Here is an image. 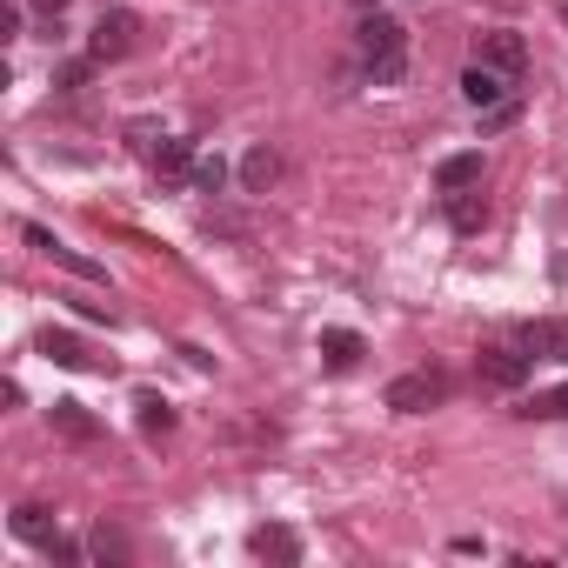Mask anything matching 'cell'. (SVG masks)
<instances>
[{"label":"cell","instance_id":"6da1fadb","mask_svg":"<svg viewBox=\"0 0 568 568\" xmlns=\"http://www.w3.org/2000/svg\"><path fill=\"white\" fill-rule=\"evenodd\" d=\"M355 48H362V68H368V81L375 88H402L408 81V28L395 21V14H362V28H355Z\"/></svg>","mask_w":568,"mask_h":568},{"label":"cell","instance_id":"7a4b0ae2","mask_svg":"<svg viewBox=\"0 0 568 568\" xmlns=\"http://www.w3.org/2000/svg\"><path fill=\"white\" fill-rule=\"evenodd\" d=\"M442 395H448V375H435V368H415V375H395L382 402H388L395 415H428V408H442Z\"/></svg>","mask_w":568,"mask_h":568},{"label":"cell","instance_id":"3957f363","mask_svg":"<svg viewBox=\"0 0 568 568\" xmlns=\"http://www.w3.org/2000/svg\"><path fill=\"white\" fill-rule=\"evenodd\" d=\"M475 368H481V382H488V388H508V395H515V388L535 375V355H528L521 342H515V348H481V355H475Z\"/></svg>","mask_w":568,"mask_h":568},{"label":"cell","instance_id":"277c9868","mask_svg":"<svg viewBox=\"0 0 568 568\" xmlns=\"http://www.w3.org/2000/svg\"><path fill=\"white\" fill-rule=\"evenodd\" d=\"M128 48H134V14L128 8H108L94 21V34H88V61H121Z\"/></svg>","mask_w":568,"mask_h":568},{"label":"cell","instance_id":"5b68a950","mask_svg":"<svg viewBox=\"0 0 568 568\" xmlns=\"http://www.w3.org/2000/svg\"><path fill=\"white\" fill-rule=\"evenodd\" d=\"M508 94H515V74L481 68V61H468V68H462V101H468V108H481V114H488V108H501Z\"/></svg>","mask_w":568,"mask_h":568},{"label":"cell","instance_id":"8992f818","mask_svg":"<svg viewBox=\"0 0 568 568\" xmlns=\"http://www.w3.org/2000/svg\"><path fill=\"white\" fill-rule=\"evenodd\" d=\"M535 362H561L568 368V315H541V322H521V335H515Z\"/></svg>","mask_w":568,"mask_h":568},{"label":"cell","instance_id":"52a82bcc","mask_svg":"<svg viewBox=\"0 0 568 568\" xmlns=\"http://www.w3.org/2000/svg\"><path fill=\"white\" fill-rule=\"evenodd\" d=\"M475 61H481V68H501V74L521 81V68H528V41L508 34V28H501V34H481V41H475Z\"/></svg>","mask_w":568,"mask_h":568},{"label":"cell","instance_id":"ba28073f","mask_svg":"<svg viewBox=\"0 0 568 568\" xmlns=\"http://www.w3.org/2000/svg\"><path fill=\"white\" fill-rule=\"evenodd\" d=\"M34 355H41V362H54V368H101V362L88 355V342H81V335H68V328H41V335H34Z\"/></svg>","mask_w":568,"mask_h":568},{"label":"cell","instance_id":"9c48e42d","mask_svg":"<svg viewBox=\"0 0 568 568\" xmlns=\"http://www.w3.org/2000/svg\"><path fill=\"white\" fill-rule=\"evenodd\" d=\"M194 141H168L161 134V148H154V174H161V187H181V181H194Z\"/></svg>","mask_w":568,"mask_h":568},{"label":"cell","instance_id":"30bf717a","mask_svg":"<svg viewBox=\"0 0 568 568\" xmlns=\"http://www.w3.org/2000/svg\"><path fill=\"white\" fill-rule=\"evenodd\" d=\"M362 355H368V342H362L355 328H322V362H328L335 375H348V368H362Z\"/></svg>","mask_w":568,"mask_h":568},{"label":"cell","instance_id":"8fae6325","mask_svg":"<svg viewBox=\"0 0 568 568\" xmlns=\"http://www.w3.org/2000/svg\"><path fill=\"white\" fill-rule=\"evenodd\" d=\"M247 555L288 561V568H295V561H302V535H295V528H254V535H247Z\"/></svg>","mask_w":568,"mask_h":568},{"label":"cell","instance_id":"7c38bea8","mask_svg":"<svg viewBox=\"0 0 568 568\" xmlns=\"http://www.w3.org/2000/svg\"><path fill=\"white\" fill-rule=\"evenodd\" d=\"M48 422H54V435H68V442H101V422L88 415V402H54Z\"/></svg>","mask_w":568,"mask_h":568},{"label":"cell","instance_id":"4fadbf2b","mask_svg":"<svg viewBox=\"0 0 568 568\" xmlns=\"http://www.w3.org/2000/svg\"><path fill=\"white\" fill-rule=\"evenodd\" d=\"M274 181H281V154H274V148H247V154H241V187H247V194H267Z\"/></svg>","mask_w":568,"mask_h":568},{"label":"cell","instance_id":"5bb4252c","mask_svg":"<svg viewBox=\"0 0 568 568\" xmlns=\"http://www.w3.org/2000/svg\"><path fill=\"white\" fill-rule=\"evenodd\" d=\"M448 227H455V234H481V227H488V201H481V187L448 194Z\"/></svg>","mask_w":568,"mask_h":568},{"label":"cell","instance_id":"9a60e30c","mask_svg":"<svg viewBox=\"0 0 568 568\" xmlns=\"http://www.w3.org/2000/svg\"><path fill=\"white\" fill-rule=\"evenodd\" d=\"M435 187L442 194H462V187H481V154H448L435 168Z\"/></svg>","mask_w":568,"mask_h":568},{"label":"cell","instance_id":"2e32d148","mask_svg":"<svg viewBox=\"0 0 568 568\" xmlns=\"http://www.w3.org/2000/svg\"><path fill=\"white\" fill-rule=\"evenodd\" d=\"M8 528H14L21 541H34V548H48V541H54V508H41V501H21Z\"/></svg>","mask_w":568,"mask_h":568},{"label":"cell","instance_id":"e0dca14e","mask_svg":"<svg viewBox=\"0 0 568 568\" xmlns=\"http://www.w3.org/2000/svg\"><path fill=\"white\" fill-rule=\"evenodd\" d=\"M134 422H141V435H168V428H174V402L154 395V388H141V395H134Z\"/></svg>","mask_w":568,"mask_h":568},{"label":"cell","instance_id":"ac0fdd59","mask_svg":"<svg viewBox=\"0 0 568 568\" xmlns=\"http://www.w3.org/2000/svg\"><path fill=\"white\" fill-rule=\"evenodd\" d=\"M521 415H528V422H568V388H541V395H528Z\"/></svg>","mask_w":568,"mask_h":568},{"label":"cell","instance_id":"d6986e66","mask_svg":"<svg viewBox=\"0 0 568 568\" xmlns=\"http://www.w3.org/2000/svg\"><path fill=\"white\" fill-rule=\"evenodd\" d=\"M48 261H54V267H68V274H81V281H108V267H101V261H88V254H74V247H61V241L48 247Z\"/></svg>","mask_w":568,"mask_h":568},{"label":"cell","instance_id":"ffe728a7","mask_svg":"<svg viewBox=\"0 0 568 568\" xmlns=\"http://www.w3.org/2000/svg\"><path fill=\"white\" fill-rule=\"evenodd\" d=\"M88 555H94V561H128V535H121V528H108V521H101V528H94V535H88Z\"/></svg>","mask_w":568,"mask_h":568},{"label":"cell","instance_id":"44dd1931","mask_svg":"<svg viewBox=\"0 0 568 568\" xmlns=\"http://www.w3.org/2000/svg\"><path fill=\"white\" fill-rule=\"evenodd\" d=\"M221 181H227V161H221V154H201L187 187H194V194H221Z\"/></svg>","mask_w":568,"mask_h":568},{"label":"cell","instance_id":"7402d4cb","mask_svg":"<svg viewBox=\"0 0 568 568\" xmlns=\"http://www.w3.org/2000/svg\"><path fill=\"white\" fill-rule=\"evenodd\" d=\"M515 114H521V108H515V101H501V108H488V114H481V134H501V128H508V121H515Z\"/></svg>","mask_w":568,"mask_h":568},{"label":"cell","instance_id":"603a6c76","mask_svg":"<svg viewBox=\"0 0 568 568\" xmlns=\"http://www.w3.org/2000/svg\"><path fill=\"white\" fill-rule=\"evenodd\" d=\"M48 555H54V561H81V548H74L68 535H54V541H48Z\"/></svg>","mask_w":568,"mask_h":568},{"label":"cell","instance_id":"cb8c5ba5","mask_svg":"<svg viewBox=\"0 0 568 568\" xmlns=\"http://www.w3.org/2000/svg\"><path fill=\"white\" fill-rule=\"evenodd\" d=\"M61 8L68 0H34V14H48V21H61Z\"/></svg>","mask_w":568,"mask_h":568},{"label":"cell","instance_id":"d4e9b609","mask_svg":"<svg viewBox=\"0 0 568 568\" xmlns=\"http://www.w3.org/2000/svg\"><path fill=\"white\" fill-rule=\"evenodd\" d=\"M561 21H568V0H561Z\"/></svg>","mask_w":568,"mask_h":568}]
</instances>
